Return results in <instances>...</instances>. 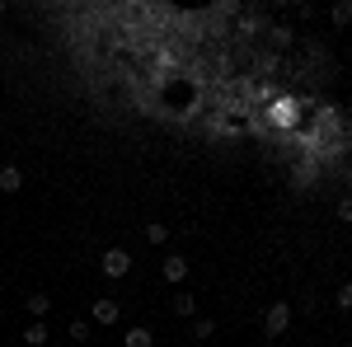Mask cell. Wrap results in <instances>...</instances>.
<instances>
[{
  "mask_svg": "<svg viewBox=\"0 0 352 347\" xmlns=\"http://www.w3.org/2000/svg\"><path fill=\"white\" fill-rule=\"evenodd\" d=\"M160 277L169 282V287H179V282L188 277V258H179V254H169V258L160 263Z\"/></svg>",
  "mask_w": 352,
  "mask_h": 347,
  "instance_id": "obj_5",
  "label": "cell"
},
{
  "mask_svg": "<svg viewBox=\"0 0 352 347\" xmlns=\"http://www.w3.org/2000/svg\"><path fill=\"white\" fill-rule=\"evenodd\" d=\"M287 324H292V305H287V300H272V305H268V320H263L268 338H282V333H287Z\"/></svg>",
  "mask_w": 352,
  "mask_h": 347,
  "instance_id": "obj_4",
  "label": "cell"
},
{
  "mask_svg": "<svg viewBox=\"0 0 352 347\" xmlns=\"http://www.w3.org/2000/svg\"><path fill=\"white\" fill-rule=\"evenodd\" d=\"M66 333H71V343H89V324H85V320H76Z\"/></svg>",
  "mask_w": 352,
  "mask_h": 347,
  "instance_id": "obj_14",
  "label": "cell"
},
{
  "mask_svg": "<svg viewBox=\"0 0 352 347\" xmlns=\"http://www.w3.org/2000/svg\"><path fill=\"white\" fill-rule=\"evenodd\" d=\"M333 305H338V310H348V305H352V287H348V282L338 287V295H333Z\"/></svg>",
  "mask_w": 352,
  "mask_h": 347,
  "instance_id": "obj_15",
  "label": "cell"
},
{
  "mask_svg": "<svg viewBox=\"0 0 352 347\" xmlns=\"http://www.w3.org/2000/svg\"><path fill=\"white\" fill-rule=\"evenodd\" d=\"M174 315L192 320V315H197V295H192V291H179V295H174Z\"/></svg>",
  "mask_w": 352,
  "mask_h": 347,
  "instance_id": "obj_10",
  "label": "cell"
},
{
  "mask_svg": "<svg viewBox=\"0 0 352 347\" xmlns=\"http://www.w3.org/2000/svg\"><path fill=\"white\" fill-rule=\"evenodd\" d=\"M19 188H24V169L19 164H5L0 169V192H19Z\"/></svg>",
  "mask_w": 352,
  "mask_h": 347,
  "instance_id": "obj_6",
  "label": "cell"
},
{
  "mask_svg": "<svg viewBox=\"0 0 352 347\" xmlns=\"http://www.w3.org/2000/svg\"><path fill=\"white\" fill-rule=\"evenodd\" d=\"M268 43L277 47V52H282V47H292V43H296V33H292V28H277V24H272V28H268Z\"/></svg>",
  "mask_w": 352,
  "mask_h": 347,
  "instance_id": "obj_11",
  "label": "cell"
},
{
  "mask_svg": "<svg viewBox=\"0 0 352 347\" xmlns=\"http://www.w3.org/2000/svg\"><path fill=\"white\" fill-rule=\"evenodd\" d=\"M24 310L28 315H33V320H43V315H47V310H52V295H43V291H33L24 300Z\"/></svg>",
  "mask_w": 352,
  "mask_h": 347,
  "instance_id": "obj_8",
  "label": "cell"
},
{
  "mask_svg": "<svg viewBox=\"0 0 352 347\" xmlns=\"http://www.w3.org/2000/svg\"><path fill=\"white\" fill-rule=\"evenodd\" d=\"M99 272H104V277H127V272H132V254H127V249H104Z\"/></svg>",
  "mask_w": 352,
  "mask_h": 347,
  "instance_id": "obj_2",
  "label": "cell"
},
{
  "mask_svg": "<svg viewBox=\"0 0 352 347\" xmlns=\"http://www.w3.org/2000/svg\"><path fill=\"white\" fill-rule=\"evenodd\" d=\"M0 291H5V282H0Z\"/></svg>",
  "mask_w": 352,
  "mask_h": 347,
  "instance_id": "obj_16",
  "label": "cell"
},
{
  "mask_svg": "<svg viewBox=\"0 0 352 347\" xmlns=\"http://www.w3.org/2000/svg\"><path fill=\"white\" fill-rule=\"evenodd\" d=\"M146 240H151V244H164V240H169V225L151 221V225H146Z\"/></svg>",
  "mask_w": 352,
  "mask_h": 347,
  "instance_id": "obj_13",
  "label": "cell"
},
{
  "mask_svg": "<svg viewBox=\"0 0 352 347\" xmlns=\"http://www.w3.org/2000/svg\"><path fill=\"white\" fill-rule=\"evenodd\" d=\"M188 338H197V343H207V338H217V324H212V320H192Z\"/></svg>",
  "mask_w": 352,
  "mask_h": 347,
  "instance_id": "obj_12",
  "label": "cell"
},
{
  "mask_svg": "<svg viewBox=\"0 0 352 347\" xmlns=\"http://www.w3.org/2000/svg\"><path fill=\"white\" fill-rule=\"evenodd\" d=\"M122 347H155V333L136 324V328H127V333H122Z\"/></svg>",
  "mask_w": 352,
  "mask_h": 347,
  "instance_id": "obj_7",
  "label": "cell"
},
{
  "mask_svg": "<svg viewBox=\"0 0 352 347\" xmlns=\"http://www.w3.org/2000/svg\"><path fill=\"white\" fill-rule=\"evenodd\" d=\"M47 338H52V333H47V324H43V320L24 328V343H28V347H47Z\"/></svg>",
  "mask_w": 352,
  "mask_h": 347,
  "instance_id": "obj_9",
  "label": "cell"
},
{
  "mask_svg": "<svg viewBox=\"0 0 352 347\" xmlns=\"http://www.w3.org/2000/svg\"><path fill=\"white\" fill-rule=\"evenodd\" d=\"M263 122H268V132L277 127V132H300V99L296 94H277V99H268L263 104V113H258Z\"/></svg>",
  "mask_w": 352,
  "mask_h": 347,
  "instance_id": "obj_1",
  "label": "cell"
},
{
  "mask_svg": "<svg viewBox=\"0 0 352 347\" xmlns=\"http://www.w3.org/2000/svg\"><path fill=\"white\" fill-rule=\"evenodd\" d=\"M89 320L99 324V328H113V324L122 320V305H118V300H109V295H99V300L89 305Z\"/></svg>",
  "mask_w": 352,
  "mask_h": 347,
  "instance_id": "obj_3",
  "label": "cell"
}]
</instances>
